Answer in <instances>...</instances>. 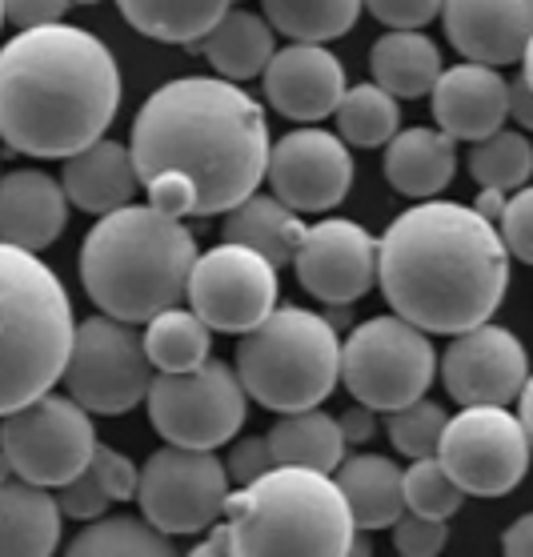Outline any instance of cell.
<instances>
[{
  "instance_id": "1",
  "label": "cell",
  "mask_w": 533,
  "mask_h": 557,
  "mask_svg": "<svg viewBox=\"0 0 533 557\" xmlns=\"http://www.w3.org/2000/svg\"><path fill=\"white\" fill-rule=\"evenodd\" d=\"M133 165L149 205L173 216H216L265 181V109L225 76H177L133 121Z\"/></svg>"
},
{
  "instance_id": "2",
  "label": "cell",
  "mask_w": 533,
  "mask_h": 557,
  "mask_svg": "<svg viewBox=\"0 0 533 557\" xmlns=\"http://www.w3.org/2000/svg\"><path fill=\"white\" fill-rule=\"evenodd\" d=\"M377 285L397 317L425 333H466L501 309L509 249L473 205L418 201L377 237Z\"/></svg>"
},
{
  "instance_id": "3",
  "label": "cell",
  "mask_w": 533,
  "mask_h": 557,
  "mask_svg": "<svg viewBox=\"0 0 533 557\" xmlns=\"http://www.w3.org/2000/svg\"><path fill=\"white\" fill-rule=\"evenodd\" d=\"M121 89L116 57L97 33L61 21L21 28L0 49V140L64 161L109 133Z\"/></svg>"
},
{
  "instance_id": "4",
  "label": "cell",
  "mask_w": 533,
  "mask_h": 557,
  "mask_svg": "<svg viewBox=\"0 0 533 557\" xmlns=\"http://www.w3.org/2000/svg\"><path fill=\"white\" fill-rule=\"evenodd\" d=\"M197 261V237L181 216L157 205H121L89 228L80 245V281L101 313L145 325L152 313L181 305Z\"/></svg>"
},
{
  "instance_id": "5",
  "label": "cell",
  "mask_w": 533,
  "mask_h": 557,
  "mask_svg": "<svg viewBox=\"0 0 533 557\" xmlns=\"http://www.w3.org/2000/svg\"><path fill=\"white\" fill-rule=\"evenodd\" d=\"M225 518L241 557H342L357 542L337 478L309 466H273L257 482L228 490Z\"/></svg>"
},
{
  "instance_id": "6",
  "label": "cell",
  "mask_w": 533,
  "mask_h": 557,
  "mask_svg": "<svg viewBox=\"0 0 533 557\" xmlns=\"http://www.w3.org/2000/svg\"><path fill=\"white\" fill-rule=\"evenodd\" d=\"M73 333L61 277L33 249L0 242V418L61 381Z\"/></svg>"
},
{
  "instance_id": "7",
  "label": "cell",
  "mask_w": 533,
  "mask_h": 557,
  "mask_svg": "<svg viewBox=\"0 0 533 557\" xmlns=\"http://www.w3.org/2000/svg\"><path fill=\"white\" fill-rule=\"evenodd\" d=\"M233 369L261 409L273 413L313 409L342 381V337L325 321V313L281 305L261 325L241 333Z\"/></svg>"
},
{
  "instance_id": "8",
  "label": "cell",
  "mask_w": 533,
  "mask_h": 557,
  "mask_svg": "<svg viewBox=\"0 0 533 557\" xmlns=\"http://www.w3.org/2000/svg\"><path fill=\"white\" fill-rule=\"evenodd\" d=\"M437 377V349L430 333L397 313L361 321L342 345V385L354 401L394 413L425 397Z\"/></svg>"
},
{
  "instance_id": "9",
  "label": "cell",
  "mask_w": 533,
  "mask_h": 557,
  "mask_svg": "<svg viewBox=\"0 0 533 557\" xmlns=\"http://www.w3.org/2000/svg\"><path fill=\"white\" fill-rule=\"evenodd\" d=\"M149 421L169 445L221 449L245 425L249 393L237 369L225 361H201L189 373H157L149 385Z\"/></svg>"
},
{
  "instance_id": "10",
  "label": "cell",
  "mask_w": 533,
  "mask_h": 557,
  "mask_svg": "<svg viewBox=\"0 0 533 557\" xmlns=\"http://www.w3.org/2000/svg\"><path fill=\"white\" fill-rule=\"evenodd\" d=\"M152 373L157 369L145 354L140 333L128 321L97 313L76 325L61 381L69 397L80 401L89 413L121 418L149 397Z\"/></svg>"
},
{
  "instance_id": "11",
  "label": "cell",
  "mask_w": 533,
  "mask_h": 557,
  "mask_svg": "<svg viewBox=\"0 0 533 557\" xmlns=\"http://www.w3.org/2000/svg\"><path fill=\"white\" fill-rule=\"evenodd\" d=\"M0 449L16 478L57 490L92 461L97 425L80 401L49 389L0 418Z\"/></svg>"
},
{
  "instance_id": "12",
  "label": "cell",
  "mask_w": 533,
  "mask_h": 557,
  "mask_svg": "<svg viewBox=\"0 0 533 557\" xmlns=\"http://www.w3.org/2000/svg\"><path fill=\"white\" fill-rule=\"evenodd\" d=\"M530 433L506 406H461L445 421L437 461L466 497H506L530 473Z\"/></svg>"
},
{
  "instance_id": "13",
  "label": "cell",
  "mask_w": 533,
  "mask_h": 557,
  "mask_svg": "<svg viewBox=\"0 0 533 557\" xmlns=\"http://www.w3.org/2000/svg\"><path fill=\"white\" fill-rule=\"evenodd\" d=\"M228 490L233 482L216 449H189V445L165 442L140 466L133 502L161 533L189 537V533H204L225 513Z\"/></svg>"
},
{
  "instance_id": "14",
  "label": "cell",
  "mask_w": 533,
  "mask_h": 557,
  "mask_svg": "<svg viewBox=\"0 0 533 557\" xmlns=\"http://www.w3.org/2000/svg\"><path fill=\"white\" fill-rule=\"evenodd\" d=\"M277 273L273 261L237 242H221L197 253L189 273V309L213 333H249L277 309Z\"/></svg>"
},
{
  "instance_id": "15",
  "label": "cell",
  "mask_w": 533,
  "mask_h": 557,
  "mask_svg": "<svg viewBox=\"0 0 533 557\" xmlns=\"http://www.w3.org/2000/svg\"><path fill=\"white\" fill-rule=\"evenodd\" d=\"M354 152L342 133L305 125L293 128L269 149L265 181L273 197L297 209V213H330L354 189Z\"/></svg>"
},
{
  "instance_id": "16",
  "label": "cell",
  "mask_w": 533,
  "mask_h": 557,
  "mask_svg": "<svg viewBox=\"0 0 533 557\" xmlns=\"http://www.w3.org/2000/svg\"><path fill=\"white\" fill-rule=\"evenodd\" d=\"M525 377V345L518 342V333L501 330L494 321L454 333V342L442 354V385L457 406H509L518 401Z\"/></svg>"
},
{
  "instance_id": "17",
  "label": "cell",
  "mask_w": 533,
  "mask_h": 557,
  "mask_svg": "<svg viewBox=\"0 0 533 557\" xmlns=\"http://www.w3.org/2000/svg\"><path fill=\"white\" fill-rule=\"evenodd\" d=\"M293 269L301 289L321 305H354L377 285V237L357 221L325 216L305 228Z\"/></svg>"
},
{
  "instance_id": "18",
  "label": "cell",
  "mask_w": 533,
  "mask_h": 557,
  "mask_svg": "<svg viewBox=\"0 0 533 557\" xmlns=\"http://www.w3.org/2000/svg\"><path fill=\"white\" fill-rule=\"evenodd\" d=\"M261 89H265L269 109H277L289 121L313 125V121L333 116L349 81H345L342 57H333L325 45L293 40L289 49H277L269 57L265 73H261Z\"/></svg>"
},
{
  "instance_id": "19",
  "label": "cell",
  "mask_w": 533,
  "mask_h": 557,
  "mask_svg": "<svg viewBox=\"0 0 533 557\" xmlns=\"http://www.w3.org/2000/svg\"><path fill=\"white\" fill-rule=\"evenodd\" d=\"M442 21L466 61L506 69L521 61L533 37V0H445Z\"/></svg>"
},
{
  "instance_id": "20",
  "label": "cell",
  "mask_w": 533,
  "mask_h": 557,
  "mask_svg": "<svg viewBox=\"0 0 533 557\" xmlns=\"http://www.w3.org/2000/svg\"><path fill=\"white\" fill-rule=\"evenodd\" d=\"M433 121L454 140H485L509 121V81L501 69L482 61H461L442 69L430 89Z\"/></svg>"
},
{
  "instance_id": "21",
  "label": "cell",
  "mask_w": 533,
  "mask_h": 557,
  "mask_svg": "<svg viewBox=\"0 0 533 557\" xmlns=\"http://www.w3.org/2000/svg\"><path fill=\"white\" fill-rule=\"evenodd\" d=\"M69 225L64 185L40 169H16L0 177V242L21 249H49Z\"/></svg>"
},
{
  "instance_id": "22",
  "label": "cell",
  "mask_w": 533,
  "mask_h": 557,
  "mask_svg": "<svg viewBox=\"0 0 533 557\" xmlns=\"http://www.w3.org/2000/svg\"><path fill=\"white\" fill-rule=\"evenodd\" d=\"M61 185H64L69 205H76V209H85V213H92V216L113 213V209L133 201L140 189L137 165H133V149L109 137L92 140V145H85L80 152L64 157Z\"/></svg>"
},
{
  "instance_id": "23",
  "label": "cell",
  "mask_w": 533,
  "mask_h": 557,
  "mask_svg": "<svg viewBox=\"0 0 533 557\" xmlns=\"http://www.w3.org/2000/svg\"><path fill=\"white\" fill-rule=\"evenodd\" d=\"M457 173V140L445 128H397L385 140V181L401 197L430 201Z\"/></svg>"
},
{
  "instance_id": "24",
  "label": "cell",
  "mask_w": 533,
  "mask_h": 557,
  "mask_svg": "<svg viewBox=\"0 0 533 557\" xmlns=\"http://www.w3.org/2000/svg\"><path fill=\"white\" fill-rule=\"evenodd\" d=\"M61 506L45 485L0 482V557H49L61 545Z\"/></svg>"
},
{
  "instance_id": "25",
  "label": "cell",
  "mask_w": 533,
  "mask_h": 557,
  "mask_svg": "<svg viewBox=\"0 0 533 557\" xmlns=\"http://www.w3.org/2000/svg\"><path fill=\"white\" fill-rule=\"evenodd\" d=\"M305 221L297 209L281 201V197H265V193H249L241 205H233L225 213L221 237L237 245H249L257 253L273 261L277 269L293 265V257L305 242Z\"/></svg>"
},
{
  "instance_id": "26",
  "label": "cell",
  "mask_w": 533,
  "mask_h": 557,
  "mask_svg": "<svg viewBox=\"0 0 533 557\" xmlns=\"http://www.w3.org/2000/svg\"><path fill=\"white\" fill-rule=\"evenodd\" d=\"M369 73L397 101H418L442 76V49L421 28H389L369 49Z\"/></svg>"
},
{
  "instance_id": "27",
  "label": "cell",
  "mask_w": 533,
  "mask_h": 557,
  "mask_svg": "<svg viewBox=\"0 0 533 557\" xmlns=\"http://www.w3.org/2000/svg\"><path fill=\"white\" fill-rule=\"evenodd\" d=\"M277 28L269 25V16L249 13V9H228L221 21H216L197 49L209 64H213L216 76L225 81H253V76L265 73L269 57L277 52V40H273Z\"/></svg>"
},
{
  "instance_id": "28",
  "label": "cell",
  "mask_w": 533,
  "mask_h": 557,
  "mask_svg": "<svg viewBox=\"0 0 533 557\" xmlns=\"http://www.w3.org/2000/svg\"><path fill=\"white\" fill-rule=\"evenodd\" d=\"M337 485H342L349 513L357 530H389L406 513V494H401V469L394 457L357 454L345 457Z\"/></svg>"
},
{
  "instance_id": "29",
  "label": "cell",
  "mask_w": 533,
  "mask_h": 557,
  "mask_svg": "<svg viewBox=\"0 0 533 557\" xmlns=\"http://www.w3.org/2000/svg\"><path fill=\"white\" fill-rule=\"evenodd\" d=\"M273 445L277 466H309V469H333L345 461V433L342 421L313 409H297V413H277L273 430L265 433Z\"/></svg>"
},
{
  "instance_id": "30",
  "label": "cell",
  "mask_w": 533,
  "mask_h": 557,
  "mask_svg": "<svg viewBox=\"0 0 533 557\" xmlns=\"http://www.w3.org/2000/svg\"><path fill=\"white\" fill-rule=\"evenodd\" d=\"M116 9L140 37L161 45H197L233 0H116Z\"/></svg>"
},
{
  "instance_id": "31",
  "label": "cell",
  "mask_w": 533,
  "mask_h": 557,
  "mask_svg": "<svg viewBox=\"0 0 533 557\" xmlns=\"http://www.w3.org/2000/svg\"><path fill=\"white\" fill-rule=\"evenodd\" d=\"M209 337H213V330L193 309H181V305L152 313L145 321V333H140L145 354H149L157 373H189L201 361H209Z\"/></svg>"
},
{
  "instance_id": "32",
  "label": "cell",
  "mask_w": 533,
  "mask_h": 557,
  "mask_svg": "<svg viewBox=\"0 0 533 557\" xmlns=\"http://www.w3.org/2000/svg\"><path fill=\"white\" fill-rule=\"evenodd\" d=\"M73 557H165L173 554L169 545V533H161L145 513L140 518H128V513H116V518H92L85 530L76 533V542L69 545Z\"/></svg>"
},
{
  "instance_id": "33",
  "label": "cell",
  "mask_w": 533,
  "mask_h": 557,
  "mask_svg": "<svg viewBox=\"0 0 533 557\" xmlns=\"http://www.w3.org/2000/svg\"><path fill=\"white\" fill-rule=\"evenodd\" d=\"M365 0H265L269 25L285 33L289 40H325L345 37L357 25Z\"/></svg>"
},
{
  "instance_id": "34",
  "label": "cell",
  "mask_w": 533,
  "mask_h": 557,
  "mask_svg": "<svg viewBox=\"0 0 533 557\" xmlns=\"http://www.w3.org/2000/svg\"><path fill=\"white\" fill-rule=\"evenodd\" d=\"M337 116V133H342L345 145H354V149H381L385 140L397 133V97L394 92H385L377 81H369V85H349L342 97V104L333 109Z\"/></svg>"
},
{
  "instance_id": "35",
  "label": "cell",
  "mask_w": 533,
  "mask_h": 557,
  "mask_svg": "<svg viewBox=\"0 0 533 557\" xmlns=\"http://www.w3.org/2000/svg\"><path fill=\"white\" fill-rule=\"evenodd\" d=\"M470 177L482 189H501L513 193L521 185H530L533 177V145L525 140V133H509L497 128L485 140H473L470 152Z\"/></svg>"
},
{
  "instance_id": "36",
  "label": "cell",
  "mask_w": 533,
  "mask_h": 557,
  "mask_svg": "<svg viewBox=\"0 0 533 557\" xmlns=\"http://www.w3.org/2000/svg\"><path fill=\"white\" fill-rule=\"evenodd\" d=\"M401 494H406V509L442 521H449L466 506V490L449 478V469L437 461V454L413 457V466L401 469Z\"/></svg>"
},
{
  "instance_id": "37",
  "label": "cell",
  "mask_w": 533,
  "mask_h": 557,
  "mask_svg": "<svg viewBox=\"0 0 533 557\" xmlns=\"http://www.w3.org/2000/svg\"><path fill=\"white\" fill-rule=\"evenodd\" d=\"M445 421H449V413H445L437 401H425V397H418V401H409V406L394 409L385 430H389V442H394L397 454H406L409 461H413V457H433V454H437V442H442Z\"/></svg>"
},
{
  "instance_id": "38",
  "label": "cell",
  "mask_w": 533,
  "mask_h": 557,
  "mask_svg": "<svg viewBox=\"0 0 533 557\" xmlns=\"http://www.w3.org/2000/svg\"><path fill=\"white\" fill-rule=\"evenodd\" d=\"M389 530H394V549L401 557H433L442 554L445 542H449V530H445L442 518H425L413 509H406Z\"/></svg>"
},
{
  "instance_id": "39",
  "label": "cell",
  "mask_w": 533,
  "mask_h": 557,
  "mask_svg": "<svg viewBox=\"0 0 533 557\" xmlns=\"http://www.w3.org/2000/svg\"><path fill=\"white\" fill-rule=\"evenodd\" d=\"M57 506H61L64 518L92 521V518H101L104 509L113 506V497H109V490L101 485V478H97V473L85 466L73 478V482L57 485Z\"/></svg>"
},
{
  "instance_id": "40",
  "label": "cell",
  "mask_w": 533,
  "mask_h": 557,
  "mask_svg": "<svg viewBox=\"0 0 533 557\" xmlns=\"http://www.w3.org/2000/svg\"><path fill=\"white\" fill-rule=\"evenodd\" d=\"M501 242H506L509 257H518L525 265H533V185L513 189L501 213Z\"/></svg>"
},
{
  "instance_id": "41",
  "label": "cell",
  "mask_w": 533,
  "mask_h": 557,
  "mask_svg": "<svg viewBox=\"0 0 533 557\" xmlns=\"http://www.w3.org/2000/svg\"><path fill=\"white\" fill-rule=\"evenodd\" d=\"M228 445H233V449H228V457H225V473H228V482H233V490L257 482L261 473H269V469L277 466L269 437H233Z\"/></svg>"
},
{
  "instance_id": "42",
  "label": "cell",
  "mask_w": 533,
  "mask_h": 557,
  "mask_svg": "<svg viewBox=\"0 0 533 557\" xmlns=\"http://www.w3.org/2000/svg\"><path fill=\"white\" fill-rule=\"evenodd\" d=\"M89 469L97 473V478H101V485L109 490V497H113V502H133V497H137L140 469L133 466L125 454H116V449H109V445L97 442Z\"/></svg>"
},
{
  "instance_id": "43",
  "label": "cell",
  "mask_w": 533,
  "mask_h": 557,
  "mask_svg": "<svg viewBox=\"0 0 533 557\" xmlns=\"http://www.w3.org/2000/svg\"><path fill=\"white\" fill-rule=\"evenodd\" d=\"M445 0H365L373 21L385 28H425Z\"/></svg>"
},
{
  "instance_id": "44",
  "label": "cell",
  "mask_w": 533,
  "mask_h": 557,
  "mask_svg": "<svg viewBox=\"0 0 533 557\" xmlns=\"http://www.w3.org/2000/svg\"><path fill=\"white\" fill-rule=\"evenodd\" d=\"M64 13H69V0H4V21H13L16 28L52 25Z\"/></svg>"
},
{
  "instance_id": "45",
  "label": "cell",
  "mask_w": 533,
  "mask_h": 557,
  "mask_svg": "<svg viewBox=\"0 0 533 557\" xmlns=\"http://www.w3.org/2000/svg\"><path fill=\"white\" fill-rule=\"evenodd\" d=\"M342 433H345V445H365L373 433H377V409L361 406V401H354V406L345 409L342 418Z\"/></svg>"
},
{
  "instance_id": "46",
  "label": "cell",
  "mask_w": 533,
  "mask_h": 557,
  "mask_svg": "<svg viewBox=\"0 0 533 557\" xmlns=\"http://www.w3.org/2000/svg\"><path fill=\"white\" fill-rule=\"evenodd\" d=\"M197 557H209V554H237V533H233V521H213L209 530H204V542H197V549H193Z\"/></svg>"
},
{
  "instance_id": "47",
  "label": "cell",
  "mask_w": 533,
  "mask_h": 557,
  "mask_svg": "<svg viewBox=\"0 0 533 557\" xmlns=\"http://www.w3.org/2000/svg\"><path fill=\"white\" fill-rule=\"evenodd\" d=\"M501 549L509 557H533V513H521L506 533H501Z\"/></svg>"
},
{
  "instance_id": "48",
  "label": "cell",
  "mask_w": 533,
  "mask_h": 557,
  "mask_svg": "<svg viewBox=\"0 0 533 557\" xmlns=\"http://www.w3.org/2000/svg\"><path fill=\"white\" fill-rule=\"evenodd\" d=\"M509 116H513L521 128H530L533 133V89L525 76L509 81Z\"/></svg>"
},
{
  "instance_id": "49",
  "label": "cell",
  "mask_w": 533,
  "mask_h": 557,
  "mask_svg": "<svg viewBox=\"0 0 533 557\" xmlns=\"http://www.w3.org/2000/svg\"><path fill=\"white\" fill-rule=\"evenodd\" d=\"M506 201H509V197L501 189H482V193H478V201H473V209H478L485 221H494V225H497V221H501V213H506Z\"/></svg>"
},
{
  "instance_id": "50",
  "label": "cell",
  "mask_w": 533,
  "mask_h": 557,
  "mask_svg": "<svg viewBox=\"0 0 533 557\" xmlns=\"http://www.w3.org/2000/svg\"><path fill=\"white\" fill-rule=\"evenodd\" d=\"M518 418H521V425H525V433H530V445H533V373L525 377V385H521V393H518Z\"/></svg>"
},
{
  "instance_id": "51",
  "label": "cell",
  "mask_w": 533,
  "mask_h": 557,
  "mask_svg": "<svg viewBox=\"0 0 533 557\" xmlns=\"http://www.w3.org/2000/svg\"><path fill=\"white\" fill-rule=\"evenodd\" d=\"M521 76L530 81V89H533V37H530V45H525V52H521Z\"/></svg>"
},
{
  "instance_id": "52",
  "label": "cell",
  "mask_w": 533,
  "mask_h": 557,
  "mask_svg": "<svg viewBox=\"0 0 533 557\" xmlns=\"http://www.w3.org/2000/svg\"><path fill=\"white\" fill-rule=\"evenodd\" d=\"M9 478H16L13 466H9V457H4V449H0V482H9Z\"/></svg>"
},
{
  "instance_id": "53",
  "label": "cell",
  "mask_w": 533,
  "mask_h": 557,
  "mask_svg": "<svg viewBox=\"0 0 533 557\" xmlns=\"http://www.w3.org/2000/svg\"><path fill=\"white\" fill-rule=\"evenodd\" d=\"M69 4H101V0H69Z\"/></svg>"
},
{
  "instance_id": "54",
  "label": "cell",
  "mask_w": 533,
  "mask_h": 557,
  "mask_svg": "<svg viewBox=\"0 0 533 557\" xmlns=\"http://www.w3.org/2000/svg\"><path fill=\"white\" fill-rule=\"evenodd\" d=\"M0 25H4V0H0Z\"/></svg>"
}]
</instances>
